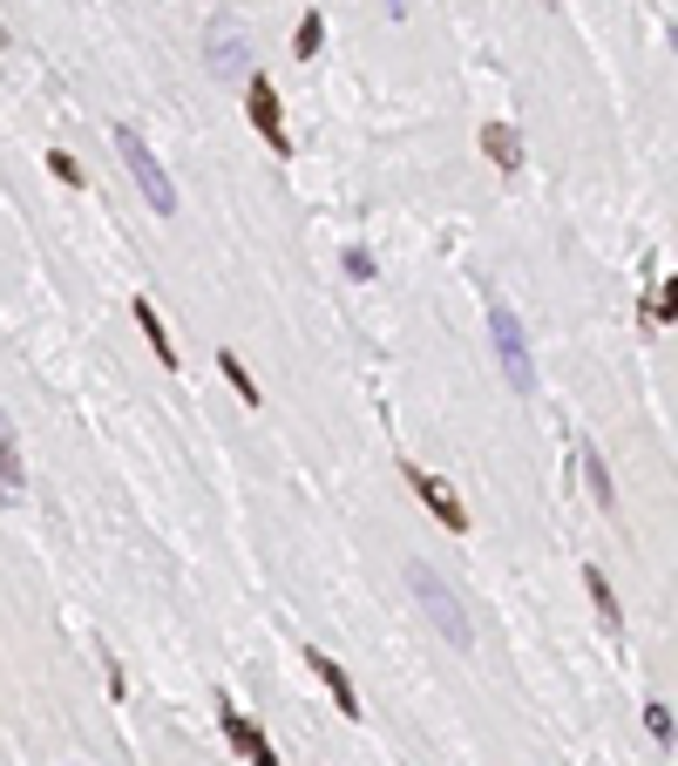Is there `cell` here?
I'll use <instances>...</instances> for the list:
<instances>
[{"label":"cell","mask_w":678,"mask_h":766,"mask_svg":"<svg viewBox=\"0 0 678 766\" xmlns=\"http://www.w3.org/2000/svg\"><path fill=\"white\" fill-rule=\"evenodd\" d=\"M305 665H312V678L333 692V706H340L346 719H360V692H353V678L340 671V658H326V652H305Z\"/></svg>","instance_id":"9c48e42d"},{"label":"cell","mask_w":678,"mask_h":766,"mask_svg":"<svg viewBox=\"0 0 678 766\" xmlns=\"http://www.w3.org/2000/svg\"><path fill=\"white\" fill-rule=\"evenodd\" d=\"M319 48H326V14L305 8V14H299V34H292V55H299V62H312Z\"/></svg>","instance_id":"5bb4252c"},{"label":"cell","mask_w":678,"mask_h":766,"mask_svg":"<svg viewBox=\"0 0 678 766\" xmlns=\"http://www.w3.org/2000/svg\"><path fill=\"white\" fill-rule=\"evenodd\" d=\"M401 475H408V489L427 502V515L434 522H442V530H455V536H468V509H462V496L448 489V481L442 475H427L421 462H401Z\"/></svg>","instance_id":"5b68a950"},{"label":"cell","mask_w":678,"mask_h":766,"mask_svg":"<svg viewBox=\"0 0 678 766\" xmlns=\"http://www.w3.org/2000/svg\"><path fill=\"white\" fill-rule=\"evenodd\" d=\"M408 590H414V603L427 611V624L442 631V637L455 644V652H468V644H475V624H468V603L455 597V584H448L442 570H434V563L408 556Z\"/></svg>","instance_id":"6da1fadb"},{"label":"cell","mask_w":678,"mask_h":766,"mask_svg":"<svg viewBox=\"0 0 678 766\" xmlns=\"http://www.w3.org/2000/svg\"><path fill=\"white\" fill-rule=\"evenodd\" d=\"M570 462H577V468H583V481H590V502H597V509H611V502H618V481H611L604 455H597L590 441H577V448H570Z\"/></svg>","instance_id":"30bf717a"},{"label":"cell","mask_w":678,"mask_h":766,"mask_svg":"<svg viewBox=\"0 0 678 766\" xmlns=\"http://www.w3.org/2000/svg\"><path fill=\"white\" fill-rule=\"evenodd\" d=\"M48 170H55V184H82V177H89V170H82V164H75V156H68V149H48Z\"/></svg>","instance_id":"ac0fdd59"},{"label":"cell","mask_w":678,"mask_h":766,"mask_svg":"<svg viewBox=\"0 0 678 766\" xmlns=\"http://www.w3.org/2000/svg\"><path fill=\"white\" fill-rule=\"evenodd\" d=\"M583 590H590V603H597V618H604L611 631L624 624V603H618V590H611V577L597 570V563H583Z\"/></svg>","instance_id":"4fadbf2b"},{"label":"cell","mask_w":678,"mask_h":766,"mask_svg":"<svg viewBox=\"0 0 678 766\" xmlns=\"http://www.w3.org/2000/svg\"><path fill=\"white\" fill-rule=\"evenodd\" d=\"M204 62H211V75L218 82H245V62H252V42H245V27H237L231 14H211V27H204Z\"/></svg>","instance_id":"277c9868"},{"label":"cell","mask_w":678,"mask_h":766,"mask_svg":"<svg viewBox=\"0 0 678 766\" xmlns=\"http://www.w3.org/2000/svg\"><path fill=\"white\" fill-rule=\"evenodd\" d=\"M482 156L496 170H523V136H515L509 123H482Z\"/></svg>","instance_id":"8fae6325"},{"label":"cell","mask_w":678,"mask_h":766,"mask_svg":"<svg viewBox=\"0 0 678 766\" xmlns=\"http://www.w3.org/2000/svg\"><path fill=\"white\" fill-rule=\"evenodd\" d=\"M549 8H556V0H549Z\"/></svg>","instance_id":"44dd1931"},{"label":"cell","mask_w":678,"mask_h":766,"mask_svg":"<svg viewBox=\"0 0 678 766\" xmlns=\"http://www.w3.org/2000/svg\"><path fill=\"white\" fill-rule=\"evenodd\" d=\"M346 278H374V252L367 245H346Z\"/></svg>","instance_id":"d6986e66"},{"label":"cell","mask_w":678,"mask_h":766,"mask_svg":"<svg viewBox=\"0 0 678 766\" xmlns=\"http://www.w3.org/2000/svg\"><path fill=\"white\" fill-rule=\"evenodd\" d=\"M645 733H652L658 746H671V706H658V699L645 706Z\"/></svg>","instance_id":"e0dca14e"},{"label":"cell","mask_w":678,"mask_h":766,"mask_svg":"<svg viewBox=\"0 0 678 766\" xmlns=\"http://www.w3.org/2000/svg\"><path fill=\"white\" fill-rule=\"evenodd\" d=\"M218 374H224V380H231V387H237V400H245V408H258V387H252V374H245V359H237V353H231V346H224V353H218Z\"/></svg>","instance_id":"2e32d148"},{"label":"cell","mask_w":678,"mask_h":766,"mask_svg":"<svg viewBox=\"0 0 678 766\" xmlns=\"http://www.w3.org/2000/svg\"><path fill=\"white\" fill-rule=\"evenodd\" d=\"M115 156H123V170L136 177V190H143V204L156 211V218H170L177 211V184H170V170L164 164H156V149L123 123V130H115Z\"/></svg>","instance_id":"7a4b0ae2"},{"label":"cell","mask_w":678,"mask_h":766,"mask_svg":"<svg viewBox=\"0 0 678 766\" xmlns=\"http://www.w3.org/2000/svg\"><path fill=\"white\" fill-rule=\"evenodd\" d=\"M136 333L149 340V353H156V367H170L177 374V346H170V333H164V319H156V306L136 292Z\"/></svg>","instance_id":"7c38bea8"},{"label":"cell","mask_w":678,"mask_h":766,"mask_svg":"<svg viewBox=\"0 0 678 766\" xmlns=\"http://www.w3.org/2000/svg\"><path fill=\"white\" fill-rule=\"evenodd\" d=\"M380 8H387L393 21H408V0H380Z\"/></svg>","instance_id":"ffe728a7"},{"label":"cell","mask_w":678,"mask_h":766,"mask_svg":"<svg viewBox=\"0 0 678 766\" xmlns=\"http://www.w3.org/2000/svg\"><path fill=\"white\" fill-rule=\"evenodd\" d=\"M218 719H224V740L237 746V753H245L252 766H278V753H271V740L258 733V725L245 719V712H237V706H218Z\"/></svg>","instance_id":"ba28073f"},{"label":"cell","mask_w":678,"mask_h":766,"mask_svg":"<svg viewBox=\"0 0 678 766\" xmlns=\"http://www.w3.org/2000/svg\"><path fill=\"white\" fill-rule=\"evenodd\" d=\"M489 333H496V359H502V380L515 393H536V359H530V333L502 299H489Z\"/></svg>","instance_id":"3957f363"},{"label":"cell","mask_w":678,"mask_h":766,"mask_svg":"<svg viewBox=\"0 0 678 766\" xmlns=\"http://www.w3.org/2000/svg\"><path fill=\"white\" fill-rule=\"evenodd\" d=\"M245 109H252V130L278 149V156H292V136H286V109H278V89H271V75H245Z\"/></svg>","instance_id":"8992f818"},{"label":"cell","mask_w":678,"mask_h":766,"mask_svg":"<svg viewBox=\"0 0 678 766\" xmlns=\"http://www.w3.org/2000/svg\"><path fill=\"white\" fill-rule=\"evenodd\" d=\"M678 319V278H658V292L645 299V326H671Z\"/></svg>","instance_id":"9a60e30c"},{"label":"cell","mask_w":678,"mask_h":766,"mask_svg":"<svg viewBox=\"0 0 678 766\" xmlns=\"http://www.w3.org/2000/svg\"><path fill=\"white\" fill-rule=\"evenodd\" d=\"M27 489V455H21V434L8 421V408H0V502H21Z\"/></svg>","instance_id":"52a82bcc"}]
</instances>
